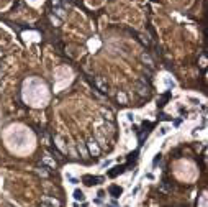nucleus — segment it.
<instances>
[{"label":"nucleus","mask_w":208,"mask_h":207,"mask_svg":"<svg viewBox=\"0 0 208 207\" xmlns=\"http://www.w3.org/2000/svg\"><path fill=\"white\" fill-rule=\"evenodd\" d=\"M53 5H56V7H61V0H53Z\"/></svg>","instance_id":"a211bd4d"},{"label":"nucleus","mask_w":208,"mask_h":207,"mask_svg":"<svg viewBox=\"0 0 208 207\" xmlns=\"http://www.w3.org/2000/svg\"><path fill=\"white\" fill-rule=\"evenodd\" d=\"M77 148H79V153H80V156H82V158H87V155H89V150L85 148V145H84V143H79V145H77Z\"/></svg>","instance_id":"39448f33"},{"label":"nucleus","mask_w":208,"mask_h":207,"mask_svg":"<svg viewBox=\"0 0 208 207\" xmlns=\"http://www.w3.org/2000/svg\"><path fill=\"white\" fill-rule=\"evenodd\" d=\"M43 202L49 204L51 207H61V201L56 199V197H43Z\"/></svg>","instance_id":"f03ea898"},{"label":"nucleus","mask_w":208,"mask_h":207,"mask_svg":"<svg viewBox=\"0 0 208 207\" xmlns=\"http://www.w3.org/2000/svg\"><path fill=\"white\" fill-rule=\"evenodd\" d=\"M84 181H85V184H87V186H92V184H98V181H102V178H92V176H85V178H84Z\"/></svg>","instance_id":"20e7f679"},{"label":"nucleus","mask_w":208,"mask_h":207,"mask_svg":"<svg viewBox=\"0 0 208 207\" xmlns=\"http://www.w3.org/2000/svg\"><path fill=\"white\" fill-rule=\"evenodd\" d=\"M74 199L77 202H84V201H85V194H84L80 189H75L74 191Z\"/></svg>","instance_id":"7ed1b4c3"},{"label":"nucleus","mask_w":208,"mask_h":207,"mask_svg":"<svg viewBox=\"0 0 208 207\" xmlns=\"http://www.w3.org/2000/svg\"><path fill=\"white\" fill-rule=\"evenodd\" d=\"M0 77H2V71H0Z\"/></svg>","instance_id":"b1692460"},{"label":"nucleus","mask_w":208,"mask_h":207,"mask_svg":"<svg viewBox=\"0 0 208 207\" xmlns=\"http://www.w3.org/2000/svg\"><path fill=\"white\" fill-rule=\"evenodd\" d=\"M54 13L58 15L59 18H66V12H64L63 7H56V9H54Z\"/></svg>","instance_id":"423d86ee"},{"label":"nucleus","mask_w":208,"mask_h":207,"mask_svg":"<svg viewBox=\"0 0 208 207\" xmlns=\"http://www.w3.org/2000/svg\"><path fill=\"white\" fill-rule=\"evenodd\" d=\"M67 179H69V181H71L72 184H77V179H75V178H72L71 174H67Z\"/></svg>","instance_id":"f3484780"},{"label":"nucleus","mask_w":208,"mask_h":207,"mask_svg":"<svg viewBox=\"0 0 208 207\" xmlns=\"http://www.w3.org/2000/svg\"><path fill=\"white\" fill-rule=\"evenodd\" d=\"M110 192H112V194H115V197H118V196H120L121 192H123V189H121V187H117V186H113L112 189H110Z\"/></svg>","instance_id":"1a4fd4ad"},{"label":"nucleus","mask_w":208,"mask_h":207,"mask_svg":"<svg viewBox=\"0 0 208 207\" xmlns=\"http://www.w3.org/2000/svg\"><path fill=\"white\" fill-rule=\"evenodd\" d=\"M2 56H4V53H2V50H0V58H2Z\"/></svg>","instance_id":"4be33fe9"},{"label":"nucleus","mask_w":208,"mask_h":207,"mask_svg":"<svg viewBox=\"0 0 208 207\" xmlns=\"http://www.w3.org/2000/svg\"><path fill=\"white\" fill-rule=\"evenodd\" d=\"M138 191H139V186H138V187H134V189L131 191V196H134V194H136V192H138Z\"/></svg>","instance_id":"6ab92c4d"},{"label":"nucleus","mask_w":208,"mask_h":207,"mask_svg":"<svg viewBox=\"0 0 208 207\" xmlns=\"http://www.w3.org/2000/svg\"><path fill=\"white\" fill-rule=\"evenodd\" d=\"M95 84H97V87H98L102 92H107V86L102 82V79H95Z\"/></svg>","instance_id":"6e6552de"},{"label":"nucleus","mask_w":208,"mask_h":207,"mask_svg":"<svg viewBox=\"0 0 208 207\" xmlns=\"http://www.w3.org/2000/svg\"><path fill=\"white\" fill-rule=\"evenodd\" d=\"M138 94L139 95H148V89H146L144 86H139V84H138Z\"/></svg>","instance_id":"9d476101"},{"label":"nucleus","mask_w":208,"mask_h":207,"mask_svg":"<svg viewBox=\"0 0 208 207\" xmlns=\"http://www.w3.org/2000/svg\"><path fill=\"white\" fill-rule=\"evenodd\" d=\"M72 207H79V204H77V202H74V206H72Z\"/></svg>","instance_id":"412c9836"},{"label":"nucleus","mask_w":208,"mask_h":207,"mask_svg":"<svg viewBox=\"0 0 208 207\" xmlns=\"http://www.w3.org/2000/svg\"><path fill=\"white\" fill-rule=\"evenodd\" d=\"M95 141H97V145H98V146H107V143H105L107 140H105L102 135H95Z\"/></svg>","instance_id":"0eeeda50"},{"label":"nucleus","mask_w":208,"mask_h":207,"mask_svg":"<svg viewBox=\"0 0 208 207\" xmlns=\"http://www.w3.org/2000/svg\"><path fill=\"white\" fill-rule=\"evenodd\" d=\"M110 164H112V163H110V161H105L103 164H102V168H107V166H110Z\"/></svg>","instance_id":"aec40b11"},{"label":"nucleus","mask_w":208,"mask_h":207,"mask_svg":"<svg viewBox=\"0 0 208 207\" xmlns=\"http://www.w3.org/2000/svg\"><path fill=\"white\" fill-rule=\"evenodd\" d=\"M43 163H46V164H49V166H53V168H56V163L51 161L49 158H44V160H43Z\"/></svg>","instance_id":"4468645a"},{"label":"nucleus","mask_w":208,"mask_h":207,"mask_svg":"<svg viewBox=\"0 0 208 207\" xmlns=\"http://www.w3.org/2000/svg\"><path fill=\"white\" fill-rule=\"evenodd\" d=\"M126 118H128L129 122H133V120H134V113H131V112H126Z\"/></svg>","instance_id":"dca6fc26"},{"label":"nucleus","mask_w":208,"mask_h":207,"mask_svg":"<svg viewBox=\"0 0 208 207\" xmlns=\"http://www.w3.org/2000/svg\"><path fill=\"white\" fill-rule=\"evenodd\" d=\"M143 61H144V62H148L149 66H152V59H151L149 56H146V54H143Z\"/></svg>","instance_id":"ddd939ff"},{"label":"nucleus","mask_w":208,"mask_h":207,"mask_svg":"<svg viewBox=\"0 0 208 207\" xmlns=\"http://www.w3.org/2000/svg\"><path fill=\"white\" fill-rule=\"evenodd\" d=\"M87 148H89V151H90V155H93V156H98V155H100V151H102V148H100V146L97 145L95 138H90V140H89V143H87Z\"/></svg>","instance_id":"f257e3e1"},{"label":"nucleus","mask_w":208,"mask_h":207,"mask_svg":"<svg viewBox=\"0 0 208 207\" xmlns=\"http://www.w3.org/2000/svg\"><path fill=\"white\" fill-rule=\"evenodd\" d=\"M102 115H103L105 118H108V120H112V118H113L112 112H110V110H105V108H102Z\"/></svg>","instance_id":"9b49d317"},{"label":"nucleus","mask_w":208,"mask_h":207,"mask_svg":"<svg viewBox=\"0 0 208 207\" xmlns=\"http://www.w3.org/2000/svg\"><path fill=\"white\" fill-rule=\"evenodd\" d=\"M125 207H129V206H125Z\"/></svg>","instance_id":"393cba45"},{"label":"nucleus","mask_w":208,"mask_h":207,"mask_svg":"<svg viewBox=\"0 0 208 207\" xmlns=\"http://www.w3.org/2000/svg\"><path fill=\"white\" fill-rule=\"evenodd\" d=\"M118 100H120L121 104H126V95L123 94V92H118Z\"/></svg>","instance_id":"f8f14e48"},{"label":"nucleus","mask_w":208,"mask_h":207,"mask_svg":"<svg viewBox=\"0 0 208 207\" xmlns=\"http://www.w3.org/2000/svg\"><path fill=\"white\" fill-rule=\"evenodd\" d=\"M43 207H51V206H43Z\"/></svg>","instance_id":"5701e85b"},{"label":"nucleus","mask_w":208,"mask_h":207,"mask_svg":"<svg viewBox=\"0 0 208 207\" xmlns=\"http://www.w3.org/2000/svg\"><path fill=\"white\" fill-rule=\"evenodd\" d=\"M167 132H169V127H167V125H164V127H161V135H166Z\"/></svg>","instance_id":"2eb2a0df"}]
</instances>
